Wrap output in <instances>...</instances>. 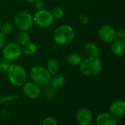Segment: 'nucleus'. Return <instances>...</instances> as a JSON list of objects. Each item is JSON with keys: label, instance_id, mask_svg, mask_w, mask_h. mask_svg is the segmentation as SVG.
Returning <instances> with one entry per match:
<instances>
[{"label": "nucleus", "instance_id": "23", "mask_svg": "<svg viewBox=\"0 0 125 125\" xmlns=\"http://www.w3.org/2000/svg\"><path fill=\"white\" fill-rule=\"evenodd\" d=\"M42 124L43 125H57L58 123H57L56 120L54 118L49 116V117L45 118L43 120V122H42Z\"/></svg>", "mask_w": 125, "mask_h": 125}, {"label": "nucleus", "instance_id": "2", "mask_svg": "<svg viewBox=\"0 0 125 125\" xmlns=\"http://www.w3.org/2000/svg\"><path fill=\"white\" fill-rule=\"evenodd\" d=\"M53 37L55 42L59 45H68L75 37V30L70 25H62L54 30Z\"/></svg>", "mask_w": 125, "mask_h": 125}, {"label": "nucleus", "instance_id": "4", "mask_svg": "<svg viewBox=\"0 0 125 125\" xmlns=\"http://www.w3.org/2000/svg\"><path fill=\"white\" fill-rule=\"evenodd\" d=\"M30 76L34 83L38 86H45L51 80L52 75L47 69L40 66L36 65L30 70Z\"/></svg>", "mask_w": 125, "mask_h": 125}, {"label": "nucleus", "instance_id": "19", "mask_svg": "<svg viewBox=\"0 0 125 125\" xmlns=\"http://www.w3.org/2000/svg\"><path fill=\"white\" fill-rule=\"evenodd\" d=\"M82 61L81 56L77 53H73L69 55L67 57V62L73 67H76L80 64L81 62Z\"/></svg>", "mask_w": 125, "mask_h": 125}, {"label": "nucleus", "instance_id": "25", "mask_svg": "<svg viewBox=\"0 0 125 125\" xmlns=\"http://www.w3.org/2000/svg\"><path fill=\"white\" fill-rule=\"evenodd\" d=\"M116 36L119 37V40L125 41V32L124 29H119L116 31Z\"/></svg>", "mask_w": 125, "mask_h": 125}, {"label": "nucleus", "instance_id": "20", "mask_svg": "<svg viewBox=\"0 0 125 125\" xmlns=\"http://www.w3.org/2000/svg\"><path fill=\"white\" fill-rule=\"evenodd\" d=\"M1 32L5 36V35H8L10 34L13 30V26L10 23H4L2 26H1Z\"/></svg>", "mask_w": 125, "mask_h": 125}, {"label": "nucleus", "instance_id": "8", "mask_svg": "<svg viewBox=\"0 0 125 125\" xmlns=\"http://www.w3.org/2000/svg\"><path fill=\"white\" fill-rule=\"evenodd\" d=\"M100 39L105 42H112L116 37L115 29L110 25H103L98 30Z\"/></svg>", "mask_w": 125, "mask_h": 125}, {"label": "nucleus", "instance_id": "26", "mask_svg": "<svg viewBox=\"0 0 125 125\" xmlns=\"http://www.w3.org/2000/svg\"><path fill=\"white\" fill-rule=\"evenodd\" d=\"M4 44H5L4 35L0 31V50H1L3 48V47L4 46Z\"/></svg>", "mask_w": 125, "mask_h": 125}, {"label": "nucleus", "instance_id": "27", "mask_svg": "<svg viewBox=\"0 0 125 125\" xmlns=\"http://www.w3.org/2000/svg\"><path fill=\"white\" fill-rule=\"evenodd\" d=\"M34 4H35L36 7H37V9H39V10L42 9V8L44 7V6H45L44 2H43L42 1H41V0H37V1L34 3Z\"/></svg>", "mask_w": 125, "mask_h": 125}, {"label": "nucleus", "instance_id": "22", "mask_svg": "<svg viewBox=\"0 0 125 125\" xmlns=\"http://www.w3.org/2000/svg\"><path fill=\"white\" fill-rule=\"evenodd\" d=\"M10 61L7 60V59H3L0 61V72L2 73H7L11 64L10 62Z\"/></svg>", "mask_w": 125, "mask_h": 125}, {"label": "nucleus", "instance_id": "28", "mask_svg": "<svg viewBox=\"0 0 125 125\" xmlns=\"http://www.w3.org/2000/svg\"><path fill=\"white\" fill-rule=\"evenodd\" d=\"M27 2H29V3H30V4H34L37 0H26Z\"/></svg>", "mask_w": 125, "mask_h": 125}, {"label": "nucleus", "instance_id": "16", "mask_svg": "<svg viewBox=\"0 0 125 125\" xmlns=\"http://www.w3.org/2000/svg\"><path fill=\"white\" fill-rule=\"evenodd\" d=\"M60 69L59 63L54 59H49L47 62V70L51 75H56L59 73Z\"/></svg>", "mask_w": 125, "mask_h": 125}, {"label": "nucleus", "instance_id": "13", "mask_svg": "<svg viewBox=\"0 0 125 125\" xmlns=\"http://www.w3.org/2000/svg\"><path fill=\"white\" fill-rule=\"evenodd\" d=\"M111 45V51L114 55L116 56H122L125 53V41L119 40L116 41H113Z\"/></svg>", "mask_w": 125, "mask_h": 125}, {"label": "nucleus", "instance_id": "17", "mask_svg": "<svg viewBox=\"0 0 125 125\" xmlns=\"http://www.w3.org/2000/svg\"><path fill=\"white\" fill-rule=\"evenodd\" d=\"M23 48H21V51L23 52V53L26 56H31L33 54H34L37 51V45L31 42H29L28 43L25 44L24 45H23Z\"/></svg>", "mask_w": 125, "mask_h": 125}, {"label": "nucleus", "instance_id": "21", "mask_svg": "<svg viewBox=\"0 0 125 125\" xmlns=\"http://www.w3.org/2000/svg\"><path fill=\"white\" fill-rule=\"evenodd\" d=\"M51 14H52L53 18L59 19V18L63 17V15L64 14V11L62 7H56L53 10Z\"/></svg>", "mask_w": 125, "mask_h": 125}, {"label": "nucleus", "instance_id": "6", "mask_svg": "<svg viewBox=\"0 0 125 125\" xmlns=\"http://www.w3.org/2000/svg\"><path fill=\"white\" fill-rule=\"evenodd\" d=\"M53 19L51 12L43 9H40L36 12L33 17L34 23L41 28H48L51 26L53 22Z\"/></svg>", "mask_w": 125, "mask_h": 125}, {"label": "nucleus", "instance_id": "5", "mask_svg": "<svg viewBox=\"0 0 125 125\" xmlns=\"http://www.w3.org/2000/svg\"><path fill=\"white\" fill-rule=\"evenodd\" d=\"M14 23L20 31H28L33 27V17L27 12H19L15 16Z\"/></svg>", "mask_w": 125, "mask_h": 125}, {"label": "nucleus", "instance_id": "9", "mask_svg": "<svg viewBox=\"0 0 125 125\" xmlns=\"http://www.w3.org/2000/svg\"><path fill=\"white\" fill-rule=\"evenodd\" d=\"M23 92L24 94L30 99L37 98L41 93L40 86L31 82H27L23 85Z\"/></svg>", "mask_w": 125, "mask_h": 125}, {"label": "nucleus", "instance_id": "12", "mask_svg": "<svg viewBox=\"0 0 125 125\" xmlns=\"http://www.w3.org/2000/svg\"><path fill=\"white\" fill-rule=\"evenodd\" d=\"M110 113L115 117H121L125 114V103L123 100L114 101L109 107Z\"/></svg>", "mask_w": 125, "mask_h": 125}, {"label": "nucleus", "instance_id": "3", "mask_svg": "<svg viewBox=\"0 0 125 125\" xmlns=\"http://www.w3.org/2000/svg\"><path fill=\"white\" fill-rule=\"evenodd\" d=\"M7 73L10 83L15 86H22L26 81V71L21 65L11 64Z\"/></svg>", "mask_w": 125, "mask_h": 125}, {"label": "nucleus", "instance_id": "1", "mask_svg": "<svg viewBox=\"0 0 125 125\" xmlns=\"http://www.w3.org/2000/svg\"><path fill=\"white\" fill-rule=\"evenodd\" d=\"M81 72L86 76H95L102 70V62L99 57L89 56L80 63Z\"/></svg>", "mask_w": 125, "mask_h": 125}, {"label": "nucleus", "instance_id": "24", "mask_svg": "<svg viewBox=\"0 0 125 125\" xmlns=\"http://www.w3.org/2000/svg\"><path fill=\"white\" fill-rule=\"evenodd\" d=\"M17 98V96L15 95H11V96H8V97H3L0 98V103H4V102H7V101H10L12 100H15Z\"/></svg>", "mask_w": 125, "mask_h": 125}, {"label": "nucleus", "instance_id": "10", "mask_svg": "<svg viewBox=\"0 0 125 125\" xmlns=\"http://www.w3.org/2000/svg\"><path fill=\"white\" fill-rule=\"evenodd\" d=\"M76 119L81 125H88L93 120L92 113L87 108H81L76 114Z\"/></svg>", "mask_w": 125, "mask_h": 125}, {"label": "nucleus", "instance_id": "14", "mask_svg": "<svg viewBox=\"0 0 125 125\" xmlns=\"http://www.w3.org/2000/svg\"><path fill=\"white\" fill-rule=\"evenodd\" d=\"M54 75L55 76L53 78H51V80L49 82V83L51 84V86L56 90V89L63 86L65 84L66 80L62 75H59L57 73Z\"/></svg>", "mask_w": 125, "mask_h": 125}, {"label": "nucleus", "instance_id": "29", "mask_svg": "<svg viewBox=\"0 0 125 125\" xmlns=\"http://www.w3.org/2000/svg\"><path fill=\"white\" fill-rule=\"evenodd\" d=\"M1 20H0V27H1Z\"/></svg>", "mask_w": 125, "mask_h": 125}, {"label": "nucleus", "instance_id": "11", "mask_svg": "<svg viewBox=\"0 0 125 125\" xmlns=\"http://www.w3.org/2000/svg\"><path fill=\"white\" fill-rule=\"evenodd\" d=\"M96 122L98 125H116L117 120L111 113L103 112L100 114L96 118Z\"/></svg>", "mask_w": 125, "mask_h": 125}, {"label": "nucleus", "instance_id": "7", "mask_svg": "<svg viewBox=\"0 0 125 125\" xmlns=\"http://www.w3.org/2000/svg\"><path fill=\"white\" fill-rule=\"evenodd\" d=\"M21 48L18 43L10 42L3 47L2 53L5 59L9 61H13L18 59L21 55Z\"/></svg>", "mask_w": 125, "mask_h": 125}, {"label": "nucleus", "instance_id": "15", "mask_svg": "<svg viewBox=\"0 0 125 125\" xmlns=\"http://www.w3.org/2000/svg\"><path fill=\"white\" fill-rule=\"evenodd\" d=\"M85 51L87 55L89 56H95L99 57L100 56V48L99 47L93 42H89L85 45Z\"/></svg>", "mask_w": 125, "mask_h": 125}, {"label": "nucleus", "instance_id": "18", "mask_svg": "<svg viewBox=\"0 0 125 125\" xmlns=\"http://www.w3.org/2000/svg\"><path fill=\"white\" fill-rule=\"evenodd\" d=\"M17 41L20 45H24L25 44L30 42V35L27 31H21L18 34Z\"/></svg>", "mask_w": 125, "mask_h": 125}]
</instances>
